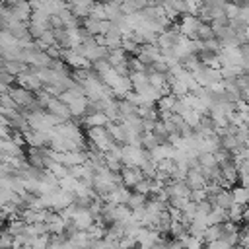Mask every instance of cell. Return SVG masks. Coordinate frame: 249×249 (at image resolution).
<instances>
[{"label":"cell","mask_w":249,"mask_h":249,"mask_svg":"<svg viewBox=\"0 0 249 249\" xmlns=\"http://www.w3.org/2000/svg\"><path fill=\"white\" fill-rule=\"evenodd\" d=\"M45 109H47V111H49L51 115L58 117V119H60L62 123L70 119V111H68V105H66V103H62V101H60L58 97H51V99L47 101Z\"/></svg>","instance_id":"1"},{"label":"cell","mask_w":249,"mask_h":249,"mask_svg":"<svg viewBox=\"0 0 249 249\" xmlns=\"http://www.w3.org/2000/svg\"><path fill=\"white\" fill-rule=\"evenodd\" d=\"M198 18L196 16H191V14H183L181 19H179V33L189 37V39H195V31H196V25H198Z\"/></svg>","instance_id":"2"},{"label":"cell","mask_w":249,"mask_h":249,"mask_svg":"<svg viewBox=\"0 0 249 249\" xmlns=\"http://www.w3.org/2000/svg\"><path fill=\"white\" fill-rule=\"evenodd\" d=\"M8 93H10V97L16 101L18 107H29V105L33 103V99H35V95H33L29 89L21 88V86H19V88H10Z\"/></svg>","instance_id":"3"},{"label":"cell","mask_w":249,"mask_h":249,"mask_svg":"<svg viewBox=\"0 0 249 249\" xmlns=\"http://www.w3.org/2000/svg\"><path fill=\"white\" fill-rule=\"evenodd\" d=\"M93 4L95 2H91V0H68L66 2L70 14L76 16V18H88L91 8H93Z\"/></svg>","instance_id":"4"},{"label":"cell","mask_w":249,"mask_h":249,"mask_svg":"<svg viewBox=\"0 0 249 249\" xmlns=\"http://www.w3.org/2000/svg\"><path fill=\"white\" fill-rule=\"evenodd\" d=\"M60 58H62L68 66H72L74 70H78V68H88V66H89V62H88L82 54H78L74 49H62Z\"/></svg>","instance_id":"5"},{"label":"cell","mask_w":249,"mask_h":249,"mask_svg":"<svg viewBox=\"0 0 249 249\" xmlns=\"http://www.w3.org/2000/svg\"><path fill=\"white\" fill-rule=\"evenodd\" d=\"M86 105H88V99H86V95H82V97H76L74 101H70V103H68V111H70V117H84Z\"/></svg>","instance_id":"6"},{"label":"cell","mask_w":249,"mask_h":249,"mask_svg":"<svg viewBox=\"0 0 249 249\" xmlns=\"http://www.w3.org/2000/svg\"><path fill=\"white\" fill-rule=\"evenodd\" d=\"M84 119V124L89 128V126H105L107 123H109V119L105 117V113H101V111H97V113H91V115H86V117H82Z\"/></svg>","instance_id":"7"},{"label":"cell","mask_w":249,"mask_h":249,"mask_svg":"<svg viewBox=\"0 0 249 249\" xmlns=\"http://www.w3.org/2000/svg\"><path fill=\"white\" fill-rule=\"evenodd\" d=\"M212 37H214V31H212L210 23H208V21H198V25H196V31H195V39H200V41H208V39H212Z\"/></svg>","instance_id":"8"},{"label":"cell","mask_w":249,"mask_h":249,"mask_svg":"<svg viewBox=\"0 0 249 249\" xmlns=\"http://www.w3.org/2000/svg\"><path fill=\"white\" fill-rule=\"evenodd\" d=\"M144 202H146V195H140V193H130V196H128V200H126V204H128L130 210L142 208Z\"/></svg>","instance_id":"9"},{"label":"cell","mask_w":249,"mask_h":249,"mask_svg":"<svg viewBox=\"0 0 249 249\" xmlns=\"http://www.w3.org/2000/svg\"><path fill=\"white\" fill-rule=\"evenodd\" d=\"M231 200H233V204H245L247 202V189L245 187H233L231 189Z\"/></svg>","instance_id":"10"},{"label":"cell","mask_w":249,"mask_h":249,"mask_svg":"<svg viewBox=\"0 0 249 249\" xmlns=\"http://www.w3.org/2000/svg\"><path fill=\"white\" fill-rule=\"evenodd\" d=\"M88 18H91V19H97V21H101V19H107V12H105V8H103V2H95Z\"/></svg>","instance_id":"11"},{"label":"cell","mask_w":249,"mask_h":249,"mask_svg":"<svg viewBox=\"0 0 249 249\" xmlns=\"http://www.w3.org/2000/svg\"><path fill=\"white\" fill-rule=\"evenodd\" d=\"M222 10H224V16H226L228 19H233V18L237 16V12H239V8H237L233 2H226Z\"/></svg>","instance_id":"12"},{"label":"cell","mask_w":249,"mask_h":249,"mask_svg":"<svg viewBox=\"0 0 249 249\" xmlns=\"http://www.w3.org/2000/svg\"><path fill=\"white\" fill-rule=\"evenodd\" d=\"M0 105L2 107H8V109H18L16 101L10 97V93H0Z\"/></svg>","instance_id":"13"},{"label":"cell","mask_w":249,"mask_h":249,"mask_svg":"<svg viewBox=\"0 0 249 249\" xmlns=\"http://www.w3.org/2000/svg\"><path fill=\"white\" fill-rule=\"evenodd\" d=\"M233 4H235L239 10H245V8H249V0H233Z\"/></svg>","instance_id":"14"},{"label":"cell","mask_w":249,"mask_h":249,"mask_svg":"<svg viewBox=\"0 0 249 249\" xmlns=\"http://www.w3.org/2000/svg\"><path fill=\"white\" fill-rule=\"evenodd\" d=\"M91 2H103V0H91Z\"/></svg>","instance_id":"15"},{"label":"cell","mask_w":249,"mask_h":249,"mask_svg":"<svg viewBox=\"0 0 249 249\" xmlns=\"http://www.w3.org/2000/svg\"><path fill=\"white\" fill-rule=\"evenodd\" d=\"M60 2H68V0H60Z\"/></svg>","instance_id":"16"},{"label":"cell","mask_w":249,"mask_h":249,"mask_svg":"<svg viewBox=\"0 0 249 249\" xmlns=\"http://www.w3.org/2000/svg\"><path fill=\"white\" fill-rule=\"evenodd\" d=\"M226 2H233V0H226Z\"/></svg>","instance_id":"17"}]
</instances>
